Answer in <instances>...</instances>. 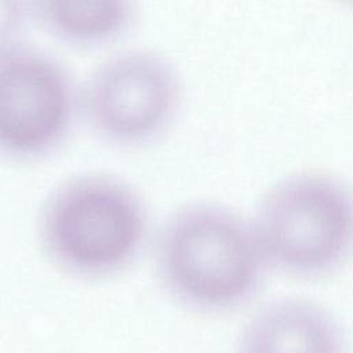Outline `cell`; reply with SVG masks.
<instances>
[{
  "label": "cell",
  "mask_w": 353,
  "mask_h": 353,
  "mask_svg": "<svg viewBox=\"0 0 353 353\" xmlns=\"http://www.w3.org/2000/svg\"><path fill=\"white\" fill-rule=\"evenodd\" d=\"M182 102L176 66L149 48L120 51L99 63L80 90V112L92 131L116 146L159 138Z\"/></svg>",
  "instance_id": "277c9868"
},
{
  "label": "cell",
  "mask_w": 353,
  "mask_h": 353,
  "mask_svg": "<svg viewBox=\"0 0 353 353\" xmlns=\"http://www.w3.org/2000/svg\"><path fill=\"white\" fill-rule=\"evenodd\" d=\"M80 112V90L44 50L17 43L0 51V156L30 161L54 152Z\"/></svg>",
  "instance_id": "5b68a950"
},
{
  "label": "cell",
  "mask_w": 353,
  "mask_h": 353,
  "mask_svg": "<svg viewBox=\"0 0 353 353\" xmlns=\"http://www.w3.org/2000/svg\"><path fill=\"white\" fill-rule=\"evenodd\" d=\"M154 243L163 287L200 312H223L245 302L266 263L252 223L215 203H190L174 211Z\"/></svg>",
  "instance_id": "6da1fadb"
},
{
  "label": "cell",
  "mask_w": 353,
  "mask_h": 353,
  "mask_svg": "<svg viewBox=\"0 0 353 353\" xmlns=\"http://www.w3.org/2000/svg\"><path fill=\"white\" fill-rule=\"evenodd\" d=\"M252 226L266 261L298 274L324 273L353 248V193L332 176L298 174L266 193Z\"/></svg>",
  "instance_id": "3957f363"
},
{
  "label": "cell",
  "mask_w": 353,
  "mask_h": 353,
  "mask_svg": "<svg viewBox=\"0 0 353 353\" xmlns=\"http://www.w3.org/2000/svg\"><path fill=\"white\" fill-rule=\"evenodd\" d=\"M30 19H33L32 3L0 1V51L19 43V36Z\"/></svg>",
  "instance_id": "ba28073f"
},
{
  "label": "cell",
  "mask_w": 353,
  "mask_h": 353,
  "mask_svg": "<svg viewBox=\"0 0 353 353\" xmlns=\"http://www.w3.org/2000/svg\"><path fill=\"white\" fill-rule=\"evenodd\" d=\"M239 353H345L338 323L305 299H280L258 310L245 324Z\"/></svg>",
  "instance_id": "8992f818"
},
{
  "label": "cell",
  "mask_w": 353,
  "mask_h": 353,
  "mask_svg": "<svg viewBox=\"0 0 353 353\" xmlns=\"http://www.w3.org/2000/svg\"><path fill=\"white\" fill-rule=\"evenodd\" d=\"M143 199L124 179L87 172L51 190L39 215V240L61 270L83 277L112 276L141 252L148 236Z\"/></svg>",
  "instance_id": "7a4b0ae2"
},
{
  "label": "cell",
  "mask_w": 353,
  "mask_h": 353,
  "mask_svg": "<svg viewBox=\"0 0 353 353\" xmlns=\"http://www.w3.org/2000/svg\"><path fill=\"white\" fill-rule=\"evenodd\" d=\"M33 19L73 46H99L124 34L137 18L131 1H36Z\"/></svg>",
  "instance_id": "52a82bcc"
}]
</instances>
